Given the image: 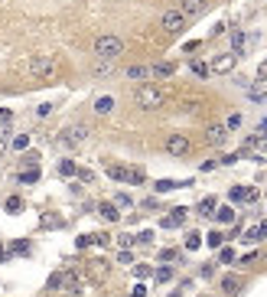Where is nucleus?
<instances>
[{"label":"nucleus","mask_w":267,"mask_h":297,"mask_svg":"<svg viewBox=\"0 0 267 297\" xmlns=\"http://www.w3.org/2000/svg\"><path fill=\"white\" fill-rule=\"evenodd\" d=\"M124 49H127V43H124L118 33H101V36L92 43V56H95L98 62H118V59L124 56Z\"/></svg>","instance_id":"obj_1"},{"label":"nucleus","mask_w":267,"mask_h":297,"mask_svg":"<svg viewBox=\"0 0 267 297\" xmlns=\"http://www.w3.org/2000/svg\"><path fill=\"white\" fill-rule=\"evenodd\" d=\"M170 102V95H166V88H160L153 82H140L134 88V105L140 108V111H157V108H163Z\"/></svg>","instance_id":"obj_2"},{"label":"nucleus","mask_w":267,"mask_h":297,"mask_svg":"<svg viewBox=\"0 0 267 297\" xmlns=\"http://www.w3.org/2000/svg\"><path fill=\"white\" fill-rule=\"evenodd\" d=\"M26 69H30V75H33V78H56L59 62L52 59V56H33Z\"/></svg>","instance_id":"obj_3"},{"label":"nucleus","mask_w":267,"mask_h":297,"mask_svg":"<svg viewBox=\"0 0 267 297\" xmlns=\"http://www.w3.org/2000/svg\"><path fill=\"white\" fill-rule=\"evenodd\" d=\"M186 26H189V20L180 13V7H176V10H166L163 16H160V30H163L166 36H180V33H186Z\"/></svg>","instance_id":"obj_4"},{"label":"nucleus","mask_w":267,"mask_h":297,"mask_svg":"<svg viewBox=\"0 0 267 297\" xmlns=\"http://www.w3.org/2000/svg\"><path fill=\"white\" fill-rule=\"evenodd\" d=\"M166 154L170 157H189L192 154V141L186 137V134H170V137H166Z\"/></svg>","instance_id":"obj_5"},{"label":"nucleus","mask_w":267,"mask_h":297,"mask_svg":"<svg viewBox=\"0 0 267 297\" xmlns=\"http://www.w3.org/2000/svg\"><path fill=\"white\" fill-rule=\"evenodd\" d=\"M85 141H88V128H85V124H72V128H65L59 134V144L69 147V150L78 147V144H85Z\"/></svg>","instance_id":"obj_6"},{"label":"nucleus","mask_w":267,"mask_h":297,"mask_svg":"<svg viewBox=\"0 0 267 297\" xmlns=\"http://www.w3.org/2000/svg\"><path fill=\"white\" fill-rule=\"evenodd\" d=\"M209 10V0H180V13L186 20H199V16H206Z\"/></svg>","instance_id":"obj_7"},{"label":"nucleus","mask_w":267,"mask_h":297,"mask_svg":"<svg viewBox=\"0 0 267 297\" xmlns=\"http://www.w3.org/2000/svg\"><path fill=\"white\" fill-rule=\"evenodd\" d=\"M225 141H228V128H225V124H209V128H206V144L221 147Z\"/></svg>","instance_id":"obj_8"},{"label":"nucleus","mask_w":267,"mask_h":297,"mask_svg":"<svg viewBox=\"0 0 267 297\" xmlns=\"http://www.w3.org/2000/svg\"><path fill=\"white\" fill-rule=\"evenodd\" d=\"M209 66H212V72H218V75H228V72L238 66V56L235 52H225V56H218L215 62H209Z\"/></svg>","instance_id":"obj_9"},{"label":"nucleus","mask_w":267,"mask_h":297,"mask_svg":"<svg viewBox=\"0 0 267 297\" xmlns=\"http://www.w3.org/2000/svg\"><path fill=\"white\" fill-rule=\"evenodd\" d=\"M186 215H189V212H186V206H176L170 215H163V219H160V226H163V229H180L183 222H186Z\"/></svg>","instance_id":"obj_10"},{"label":"nucleus","mask_w":267,"mask_h":297,"mask_svg":"<svg viewBox=\"0 0 267 297\" xmlns=\"http://www.w3.org/2000/svg\"><path fill=\"white\" fill-rule=\"evenodd\" d=\"M264 98H267V78H261V75H257L254 78V82L251 85H248V102H264Z\"/></svg>","instance_id":"obj_11"},{"label":"nucleus","mask_w":267,"mask_h":297,"mask_svg":"<svg viewBox=\"0 0 267 297\" xmlns=\"http://www.w3.org/2000/svg\"><path fill=\"white\" fill-rule=\"evenodd\" d=\"M241 287H244V281L238 274H225V278H221V294L238 297V294H241Z\"/></svg>","instance_id":"obj_12"},{"label":"nucleus","mask_w":267,"mask_h":297,"mask_svg":"<svg viewBox=\"0 0 267 297\" xmlns=\"http://www.w3.org/2000/svg\"><path fill=\"white\" fill-rule=\"evenodd\" d=\"M124 75H127L130 82H150V78H153V75H150V66H144V62H140V66H127Z\"/></svg>","instance_id":"obj_13"},{"label":"nucleus","mask_w":267,"mask_h":297,"mask_svg":"<svg viewBox=\"0 0 267 297\" xmlns=\"http://www.w3.org/2000/svg\"><path fill=\"white\" fill-rule=\"evenodd\" d=\"M150 75L153 78H173L176 75V62H153V66H150Z\"/></svg>","instance_id":"obj_14"},{"label":"nucleus","mask_w":267,"mask_h":297,"mask_svg":"<svg viewBox=\"0 0 267 297\" xmlns=\"http://www.w3.org/2000/svg\"><path fill=\"white\" fill-rule=\"evenodd\" d=\"M180 186H192V180H157L153 190L157 193H170V190H180Z\"/></svg>","instance_id":"obj_15"},{"label":"nucleus","mask_w":267,"mask_h":297,"mask_svg":"<svg viewBox=\"0 0 267 297\" xmlns=\"http://www.w3.org/2000/svg\"><path fill=\"white\" fill-rule=\"evenodd\" d=\"M244 46H248V33L231 30V52H235V56H244Z\"/></svg>","instance_id":"obj_16"},{"label":"nucleus","mask_w":267,"mask_h":297,"mask_svg":"<svg viewBox=\"0 0 267 297\" xmlns=\"http://www.w3.org/2000/svg\"><path fill=\"white\" fill-rule=\"evenodd\" d=\"M114 105H118V102H114L111 95H101V98H95V114H111V111H114Z\"/></svg>","instance_id":"obj_17"},{"label":"nucleus","mask_w":267,"mask_h":297,"mask_svg":"<svg viewBox=\"0 0 267 297\" xmlns=\"http://www.w3.org/2000/svg\"><path fill=\"white\" fill-rule=\"evenodd\" d=\"M189 72H192L195 78H209L212 75V66H209V62H202V59H192L189 62Z\"/></svg>","instance_id":"obj_18"},{"label":"nucleus","mask_w":267,"mask_h":297,"mask_svg":"<svg viewBox=\"0 0 267 297\" xmlns=\"http://www.w3.org/2000/svg\"><path fill=\"white\" fill-rule=\"evenodd\" d=\"M261 239H267V222H257L244 232V242H261Z\"/></svg>","instance_id":"obj_19"},{"label":"nucleus","mask_w":267,"mask_h":297,"mask_svg":"<svg viewBox=\"0 0 267 297\" xmlns=\"http://www.w3.org/2000/svg\"><path fill=\"white\" fill-rule=\"evenodd\" d=\"M108 176L114 183H127V167L124 164H108Z\"/></svg>","instance_id":"obj_20"},{"label":"nucleus","mask_w":267,"mask_h":297,"mask_svg":"<svg viewBox=\"0 0 267 297\" xmlns=\"http://www.w3.org/2000/svg\"><path fill=\"white\" fill-rule=\"evenodd\" d=\"M127 183H130V186H144V183H147V173H144L140 167H127Z\"/></svg>","instance_id":"obj_21"},{"label":"nucleus","mask_w":267,"mask_h":297,"mask_svg":"<svg viewBox=\"0 0 267 297\" xmlns=\"http://www.w3.org/2000/svg\"><path fill=\"white\" fill-rule=\"evenodd\" d=\"M212 215H215L221 226H231V222H235V209H231V206H221V209H215Z\"/></svg>","instance_id":"obj_22"},{"label":"nucleus","mask_w":267,"mask_h":297,"mask_svg":"<svg viewBox=\"0 0 267 297\" xmlns=\"http://www.w3.org/2000/svg\"><path fill=\"white\" fill-rule=\"evenodd\" d=\"M153 281H157V284H170V281H173V268H170V265H160L157 271H153Z\"/></svg>","instance_id":"obj_23"},{"label":"nucleus","mask_w":267,"mask_h":297,"mask_svg":"<svg viewBox=\"0 0 267 297\" xmlns=\"http://www.w3.org/2000/svg\"><path fill=\"white\" fill-rule=\"evenodd\" d=\"M98 209H101V215H104V219H108V222H118V219H121V209H118V206H114V203H101V206H98Z\"/></svg>","instance_id":"obj_24"},{"label":"nucleus","mask_w":267,"mask_h":297,"mask_svg":"<svg viewBox=\"0 0 267 297\" xmlns=\"http://www.w3.org/2000/svg\"><path fill=\"white\" fill-rule=\"evenodd\" d=\"M16 180H20V183H39V167L20 170V173H16Z\"/></svg>","instance_id":"obj_25"},{"label":"nucleus","mask_w":267,"mask_h":297,"mask_svg":"<svg viewBox=\"0 0 267 297\" xmlns=\"http://www.w3.org/2000/svg\"><path fill=\"white\" fill-rule=\"evenodd\" d=\"M78 173V164H75V160H59V176H75Z\"/></svg>","instance_id":"obj_26"},{"label":"nucleus","mask_w":267,"mask_h":297,"mask_svg":"<svg viewBox=\"0 0 267 297\" xmlns=\"http://www.w3.org/2000/svg\"><path fill=\"white\" fill-rule=\"evenodd\" d=\"M111 72H114V62H98L92 69V78H104V75H111Z\"/></svg>","instance_id":"obj_27"},{"label":"nucleus","mask_w":267,"mask_h":297,"mask_svg":"<svg viewBox=\"0 0 267 297\" xmlns=\"http://www.w3.org/2000/svg\"><path fill=\"white\" fill-rule=\"evenodd\" d=\"M4 209L10 212V215H20L23 212V200H20V196H10V200L4 203Z\"/></svg>","instance_id":"obj_28"},{"label":"nucleus","mask_w":267,"mask_h":297,"mask_svg":"<svg viewBox=\"0 0 267 297\" xmlns=\"http://www.w3.org/2000/svg\"><path fill=\"white\" fill-rule=\"evenodd\" d=\"M62 284H65V271L49 274V281H46V287H49V291H62Z\"/></svg>","instance_id":"obj_29"},{"label":"nucleus","mask_w":267,"mask_h":297,"mask_svg":"<svg viewBox=\"0 0 267 297\" xmlns=\"http://www.w3.org/2000/svg\"><path fill=\"white\" fill-rule=\"evenodd\" d=\"M215 206H218L215 196H206V200L199 203V212H202V215H212V212H215Z\"/></svg>","instance_id":"obj_30"},{"label":"nucleus","mask_w":267,"mask_h":297,"mask_svg":"<svg viewBox=\"0 0 267 297\" xmlns=\"http://www.w3.org/2000/svg\"><path fill=\"white\" fill-rule=\"evenodd\" d=\"M228 200H231V203H248V190H244V186H231Z\"/></svg>","instance_id":"obj_31"},{"label":"nucleus","mask_w":267,"mask_h":297,"mask_svg":"<svg viewBox=\"0 0 267 297\" xmlns=\"http://www.w3.org/2000/svg\"><path fill=\"white\" fill-rule=\"evenodd\" d=\"M150 242H153V229H144L134 235V245H150Z\"/></svg>","instance_id":"obj_32"},{"label":"nucleus","mask_w":267,"mask_h":297,"mask_svg":"<svg viewBox=\"0 0 267 297\" xmlns=\"http://www.w3.org/2000/svg\"><path fill=\"white\" fill-rule=\"evenodd\" d=\"M218 262H221V265H235V262H238L235 248H221V251H218Z\"/></svg>","instance_id":"obj_33"},{"label":"nucleus","mask_w":267,"mask_h":297,"mask_svg":"<svg viewBox=\"0 0 267 297\" xmlns=\"http://www.w3.org/2000/svg\"><path fill=\"white\" fill-rule=\"evenodd\" d=\"M36 164H39V154L26 150V154H23V160H20V167H23V170H30V167H36Z\"/></svg>","instance_id":"obj_34"},{"label":"nucleus","mask_w":267,"mask_h":297,"mask_svg":"<svg viewBox=\"0 0 267 297\" xmlns=\"http://www.w3.org/2000/svg\"><path fill=\"white\" fill-rule=\"evenodd\" d=\"M186 248H189V251L202 248V235H199V232H189V235H186Z\"/></svg>","instance_id":"obj_35"},{"label":"nucleus","mask_w":267,"mask_h":297,"mask_svg":"<svg viewBox=\"0 0 267 297\" xmlns=\"http://www.w3.org/2000/svg\"><path fill=\"white\" fill-rule=\"evenodd\" d=\"M176 258H180V251H176V248H163V251H160V262H163V265L176 262Z\"/></svg>","instance_id":"obj_36"},{"label":"nucleus","mask_w":267,"mask_h":297,"mask_svg":"<svg viewBox=\"0 0 267 297\" xmlns=\"http://www.w3.org/2000/svg\"><path fill=\"white\" fill-rule=\"evenodd\" d=\"M10 255H30V242H13Z\"/></svg>","instance_id":"obj_37"},{"label":"nucleus","mask_w":267,"mask_h":297,"mask_svg":"<svg viewBox=\"0 0 267 297\" xmlns=\"http://www.w3.org/2000/svg\"><path fill=\"white\" fill-rule=\"evenodd\" d=\"M114 206H121V209H130V206H134V200H130L127 193H118V196H114Z\"/></svg>","instance_id":"obj_38"},{"label":"nucleus","mask_w":267,"mask_h":297,"mask_svg":"<svg viewBox=\"0 0 267 297\" xmlns=\"http://www.w3.org/2000/svg\"><path fill=\"white\" fill-rule=\"evenodd\" d=\"M206 242H209L212 248H221V242H225V235H221V232H209V239H206Z\"/></svg>","instance_id":"obj_39"},{"label":"nucleus","mask_w":267,"mask_h":297,"mask_svg":"<svg viewBox=\"0 0 267 297\" xmlns=\"http://www.w3.org/2000/svg\"><path fill=\"white\" fill-rule=\"evenodd\" d=\"M225 128H228V131H235V128H241V114H238V111H235V114H228V121H225Z\"/></svg>","instance_id":"obj_40"},{"label":"nucleus","mask_w":267,"mask_h":297,"mask_svg":"<svg viewBox=\"0 0 267 297\" xmlns=\"http://www.w3.org/2000/svg\"><path fill=\"white\" fill-rule=\"evenodd\" d=\"M30 147V137L26 134H20V137H13V150H26Z\"/></svg>","instance_id":"obj_41"},{"label":"nucleus","mask_w":267,"mask_h":297,"mask_svg":"<svg viewBox=\"0 0 267 297\" xmlns=\"http://www.w3.org/2000/svg\"><path fill=\"white\" fill-rule=\"evenodd\" d=\"M78 180H82V183H95V173H92V170H82V167H78V173H75Z\"/></svg>","instance_id":"obj_42"},{"label":"nucleus","mask_w":267,"mask_h":297,"mask_svg":"<svg viewBox=\"0 0 267 297\" xmlns=\"http://www.w3.org/2000/svg\"><path fill=\"white\" fill-rule=\"evenodd\" d=\"M134 274H137V278H150V274H153V268H150V265H137V268H134Z\"/></svg>","instance_id":"obj_43"},{"label":"nucleus","mask_w":267,"mask_h":297,"mask_svg":"<svg viewBox=\"0 0 267 297\" xmlns=\"http://www.w3.org/2000/svg\"><path fill=\"white\" fill-rule=\"evenodd\" d=\"M254 262H261V255H257V251H248V255H244L238 265H254Z\"/></svg>","instance_id":"obj_44"},{"label":"nucleus","mask_w":267,"mask_h":297,"mask_svg":"<svg viewBox=\"0 0 267 297\" xmlns=\"http://www.w3.org/2000/svg\"><path fill=\"white\" fill-rule=\"evenodd\" d=\"M95 242V235H78V242H75V248H88Z\"/></svg>","instance_id":"obj_45"},{"label":"nucleus","mask_w":267,"mask_h":297,"mask_svg":"<svg viewBox=\"0 0 267 297\" xmlns=\"http://www.w3.org/2000/svg\"><path fill=\"white\" fill-rule=\"evenodd\" d=\"M118 262H121V265H134V255H130V251H127V248H124V251H121V255H118Z\"/></svg>","instance_id":"obj_46"},{"label":"nucleus","mask_w":267,"mask_h":297,"mask_svg":"<svg viewBox=\"0 0 267 297\" xmlns=\"http://www.w3.org/2000/svg\"><path fill=\"white\" fill-rule=\"evenodd\" d=\"M46 114H52V105H36V118H46Z\"/></svg>","instance_id":"obj_47"},{"label":"nucleus","mask_w":267,"mask_h":297,"mask_svg":"<svg viewBox=\"0 0 267 297\" xmlns=\"http://www.w3.org/2000/svg\"><path fill=\"white\" fill-rule=\"evenodd\" d=\"M13 121V111H7V108H0V124H10Z\"/></svg>","instance_id":"obj_48"},{"label":"nucleus","mask_w":267,"mask_h":297,"mask_svg":"<svg viewBox=\"0 0 267 297\" xmlns=\"http://www.w3.org/2000/svg\"><path fill=\"white\" fill-rule=\"evenodd\" d=\"M199 46H202L199 39H189V43H186V46H183V52H195V49H199Z\"/></svg>","instance_id":"obj_49"},{"label":"nucleus","mask_w":267,"mask_h":297,"mask_svg":"<svg viewBox=\"0 0 267 297\" xmlns=\"http://www.w3.org/2000/svg\"><path fill=\"white\" fill-rule=\"evenodd\" d=\"M238 157H241V154H225V157H221V160H218V164H225V167H231V164H235V160H238Z\"/></svg>","instance_id":"obj_50"},{"label":"nucleus","mask_w":267,"mask_h":297,"mask_svg":"<svg viewBox=\"0 0 267 297\" xmlns=\"http://www.w3.org/2000/svg\"><path fill=\"white\" fill-rule=\"evenodd\" d=\"M118 245H121V248H130V245H134V235H121Z\"/></svg>","instance_id":"obj_51"},{"label":"nucleus","mask_w":267,"mask_h":297,"mask_svg":"<svg viewBox=\"0 0 267 297\" xmlns=\"http://www.w3.org/2000/svg\"><path fill=\"white\" fill-rule=\"evenodd\" d=\"M215 274V265H202V278H212Z\"/></svg>","instance_id":"obj_52"},{"label":"nucleus","mask_w":267,"mask_h":297,"mask_svg":"<svg viewBox=\"0 0 267 297\" xmlns=\"http://www.w3.org/2000/svg\"><path fill=\"white\" fill-rule=\"evenodd\" d=\"M134 297H147V287H144V284H137V287H134Z\"/></svg>","instance_id":"obj_53"},{"label":"nucleus","mask_w":267,"mask_h":297,"mask_svg":"<svg viewBox=\"0 0 267 297\" xmlns=\"http://www.w3.org/2000/svg\"><path fill=\"white\" fill-rule=\"evenodd\" d=\"M257 75H261V78H267V59L261 62V69H257Z\"/></svg>","instance_id":"obj_54"},{"label":"nucleus","mask_w":267,"mask_h":297,"mask_svg":"<svg viewBox=\"0 0 267 297\" xmlns=\"http://www.w3.org/2000/svg\"><path fill=\"white\" fill-rule=\"evenodd\" d=\"M0 262H4V245H0Z\"/></svg>","instance_id":"obj_55"},{"label":"nucleus","mask_w":267,"mask_h":297,"mask_svg":"<svg viewBox=\"0 0 267 297\" xmlns=\"http://www.w3.org/2000/svg\"><path fill=\"white\" fill-rule=\"evenodd\" d=\"M170 297H183V294H170Z\"/></svg>","instance_id":"obj_56"}]
</instances>
